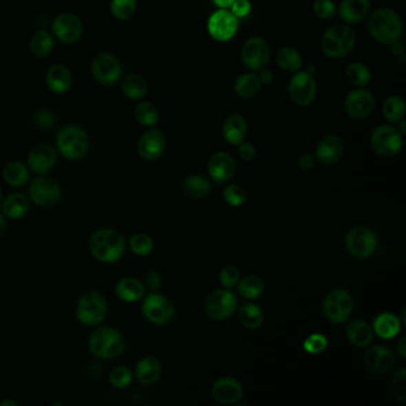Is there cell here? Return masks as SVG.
<instances>
[{"label":"cell","instance_id":"1","mask_svg":"<svg viewBox=\"0 0 406 406\" xmlns=\"http://www.w3.org/2000/svg\"><path fill=\"white\" fill-rule=\"evenodd\" d=\"M91 255L103 264H115L123 257L125 253V239L112 229H99L94 231L89 239Z\"/></svg>","mask_w":406,"mask_h":406},{"label":"cell","instance_id":"2","mask_svg":"<svg viewBox=\"0 0 406 406\" xmlns=\"http://www.w3.org/2000/svg\"><path fill=\"white\" fill-rule=\"evenodd\" d=\"M367 29L373 40L381 45H389L393 41L400 40L402 18L392 9L381 8L370 16Z\"/></svg>","mask_w":406,"mask_h":406},{"label":"cell","instance_id":"3","mask_svg":"<svg viewBox=\"0 0 406 406\" xmlns=\"http://www.w3.org/2000/svg\"><path fill=\"white\" fill-rule=\"evenodd\" d=\"M356 32L347 24L328 28L321 37V49L328 58H342L353 52L356 45Z\"/></svg>","mask_w":406,"mask_h":406},{"label":"cell","instance_id":"4","mask_svg":"<svg viewBox=\"0 0 406 406\" xmlns=\"http://www.w3.org/2000/svg\"><path fill=\"white\" fill-rule=\"evenodd\" d=\"M127 341L117 329L110 327L98 328L89 340V352L99 359H115L124 353Z\"/></svg>","mask_w":406,"mask_h":406},{"label":"cell","instance_id":"5","mask_svg":"<svg viewBox=\"0 0 406 406\" xmlns=\"http://www.w3.org/2000/svg\"><path fill=\"white\" fill-rule=\"evenodd\" d=\"M56 148L65 159L71 161L84 159L89 153V135L78 125H66L56 136Z\"/></svg>","mask_w":406,"mask_h":406},{"label":"cell","instance_id":"6","mask_svg":"<svg viewBox=\"0 0 406 406\" xmlns=\"http://www.w3.org/2000/svg\"><path fill=\"white\" fill-rule=\"evenodd\" d=\"M109 305L100 292H85L76 305V318L84 325H98L105 319Z\"/></svg>","mask_w":406,"mask_h":406},{"label":"cell","instance_id":"7","mask_svg":"<svg viewBox=\"0 0 406 406\" xmlns=\"http://www.w3.org/2000/svg\"><path fill=\"white\" fill-rule=\"evenodd\" d=\"M288 96L298 106H309L317 96V81L308 71H298L288 83Z\"/></svg>","mask_w":406,"mask_h":406},{"label":"cell","instance_id":"8","mask_svg":"<svg viewBox=\"0 0 406 406\" xmlns=\"http://www.w3.org/2000/svg\"><path fill=\"white\" fill-rule=\"evenodd\" d=\"M93 79L104 86H111L120 81L123 76V66L115 55L102 53L93 58L91 63Z\"/></svg>","mask_w":406,"mask_h":406},{"label":"cell","instance_id":"9","mask_svg":"<svg viewBox=\"0 0 406 406\" xmlns=\"http://www.w3.org/2000/svg\"><path fill=\"white\" fill-rule=\"evenodd\" d=\"M270 58L268 42L260 36H253L243 43L241 49V60L250 71L259 72L267 66Z\"/></svg>","mask_w":406,"mask_h":406},{"label":"cell","instance_id":"10","mask_svg":"<svg viewBox=\"0 0 406 406\" xmlns=\"http://www.w3.org/2000/svg\"><path fill=\"white\" fill-rule=\"evenodd\" d=\"M30 199L41 208H53L61 200V186L53 178L39 177L31 181Z\"/></svg>","mask_w":406,"mask_h":406},{"label":"cell","instance_id":"11","mask_svg":"<svg viewBox=\"0 0 406 406\" xmlns=\"http://www.w3.org/2000/svg\"><path fill=\"white\" fill-rule=\"evenodd\" d=\"M142 314L148 322L153 323L155 325H164L174 318L175 309L167 297L153 293L143 301Z\"/></svg>","mask_w":406,"mask_h":406},{"label":"cell","instance_id":"12","mask_svg":"<svg viewBox=\"0 0 406 406\" xmlns=\"http://www.w3.org/2000/svg\"><path fill=\"white\" fill-rule=\"evenodd\" d=\"M371 146L380 156H394L402 151V135L391 125H381L372 133Z\"/></svg>","mask_w":406,"mask_h":406},{"label":"cell","instance_id":"13","mask_svg":"<svg viewBox=\"0 0 406 406\" xmlns=\"http://www.w3.org/2000/svg\"><path fill=\"white\" fill-rule=\"evenodd\" d=\"M345 246L352 255L365 259L376 252L378 239L371 229L358 226L349 231L345 239Z\"/></svg>","mask_w":406,"mask_h":406},{"label":"cell","instance_id":"14","mask_svg":"<svg viewBox=\"0 0 406 406\" xmlns=\"http://www.w3.org/2000/svg\"><path fill=\"white\" fill-rule=\"evenodd\" d=\"M353 298L345 290H335L328 295L323 310L328 319L332 323H342L352 314Z\"/></svg>","mask_w":406,"mask_h":406},{"label":"cell","instance_id":"15","mask_svg":"<svg viewBox=\"0 0 406 406\" xmlns=\"http://www.w3.org/2000/svg\"><path fill=\"white\" fill-rule=\"evenodd\" d=\"M237 308V299L233 292L218 290L209 295L205 301V311L215 321L229 318Z\"/></svg>","mask_w":406,"mask_h":406},{"label":"cell","instance_id":"16","mask_svg":"<svg viewBox=\"0 0 406 406\" xmlns=\"http://www.w3.org/2000/svg\"><path fill=\"white\" fill-rule=\"evenodd\" d=\"M376 107V98L368 89H354L345 100V114L354 120H365Z\"/></svg>","mask_w":406,"mask_h":406},{"label":"cell","instance_id":"17","mask_svg":"<svg viewBox=\"0 0 406 406\" xmlns=\"http://www.w3.org/2000/svg\"><path fill=\"white\" fill-rule=\"evenodd\" d=\"M237 18L231 14V11H226V9L218 10L209 18V34L212 39L221 42L231 40L237 31Z\"/></svg>","mask_w":406,"mask_h":406},{"label":"cell","instance_id":"18","mask_svg":"<svg viewBox=\"0 0 406 406\" xmlns=\"http://www.w3.org/2000/svg\"><path fill=\"white\" fill-rule=\"evenodd\" d=\"M53 32L62 43L73 45L81 39L84 27L80 18L73 14H61L54 19Z\"/></svg>","mask_w":406,"mask_h":406},{"label":"cell","instance_id":"19","mask_svg":"<svg viewBox=\"0 0 406 406\" xmlns=\"http://www.w3.org/2000/svg\"><path fill=\"white\" fill-rule=\"evenodd\" d=\"M58 161V153L47 143L36 145L28 155V166L30 171L43 175L50 172Z\"/></svg>","mask_w":406,"mask_h":406},{"label":"cell","instance_id":"20","mask_svg":"<svg viewBox=\"0 0 406 406\" xmlns=\"http://www.w3.org/2000/svg\"><path fill=\"white\" fill-rule=\"evenodd\" d=\"M166 149V137L158 129H151L142 135L137 143V151L142 159L155 161L160 159Z\"/></svg>","mask_w":406,"mask_h":406},{"label":"cell","instance_id":"21","mask_svg":"<svg viewBox=\"0 0 406 406\" xmlns=\"http://www.w3.org/2000/svg\"><path fill=\"white\" fill-rule=\"evenodd\" d=\"M367 368L374 373H386L394 365V354L384 345H376L368 349L363 355Z\"/></svg>","mask_w":406,"mask_h":406},{"label":"cell","instance_id":"22","mask_svg":"<svg viewBox=\"0 0 406 406\" xmlns=\"http://www.w3.org/2000/svg\"><path fill=\"white\" fill-rule=\"evenodd\" d=\"M45 84L52 92L63 94L71 89L73 76L68 67L56 63L49 68L45 74Z\"/></svg>","mask_w":406,"mask_h":406},{"label":"cell","instance_id":"23","mask_svg":"<svg viewBox=\"0 0 406 406\" xmlns=\"http://www.w3.org/2000/svg\"><path fill=\"white\" fill-rule=\"evenodd\" d=\"M209 174L217 182H228L234 177L235 161L228 153H217L212 155L208 164Z\"/></svg>","mask_w":406,"mask_h":406},{"label":"cell","instance_id":"24","mask_svg":"<svg viewBox=\"0 0 406 406\" xmlns=\"http://www.w3.org/2000/svg\"><path fill=\"white\" fill-rule=\"evenodd\" d=\"M345 151V143L340 137L329 135L321 140L316 148V158L325 164H336Z\"/></svg>","mask_w":406,"mask_h":406},{"label":"cell","instance_id":"25","mask_svg":"<svg viewBox=\"0 0 406 406\" xmlns=\"http://www.w3.org/2000/svg\"><path fill=\"white\" fill-rule=\"evenodd\" d=\"M242 386L237 380L222 378L212 386V396L217 402L223 404L236 403L242 397Z\"/></svg>","mask_w":406,"mask_h":406},{"label":"cell","instance_id":"26","mask_svg":"<svg viewBox=\"0 0 406 406\" xmlns=\"http://www.w3.org/2000/svg\"><path fill=\"white\" fill-rule=\"evenodd\" d=\"M222 133L228 143L233 145V146H239L242 142H244V138L247 137V120H244V117L239 114L228 116L223 123Z\"/></svg>","mask_w":406,"mask_h":406},{"label":"cell","instance_id":"27","mask_svg":"<svg viewBox=\"0 0 406 406\" xmlns=\"http://www.w3.org/2000/svg\"><path fill=\"white\" fill-rule=\"evenodd\" d=\"M371 11L370 0H342L340 17L345 24L361 22Z\"/></svg>","mask_w":406,"mask_h":406},{"label":"cell","instance_id":"28","mask_svg":"<svg viewBox=\"0 0 406 406\" xmlns=\"http://www.w3.org/2000/svg\"><path fill=\"white\" fill-rule=\"evenodd\" d=\"M1 211H3V215L10 220L17 221V220L24 218L30 211L29 199L21 193H12L3 200Z\"/></svg>","mask_w":406,"mask_h":406},{"label":"cell","instance_id":"29","mask_svg":"<svg viewBox=\"0 0 406 406\" xmlns=\"http://www.w3.org/2000/svg\"><path fill=\"white\" fill-rule=\"evenodd\" d=\"M115 293L120 301H125V303H135L145 296V286L140 280L127 277V278H122L117 281L115 286Z\"/></svg>","mask_w":406,"mask_h":406},{"label":"cell","instance_id":"30","mask_svg":"<svg viewBox=\"0 0 406 406\" xmlns=\"http://www.w3.org/2000/svg\"><path fill=\"white\" fill-rule=\"evenodd\" d=\"M161 376V363L158 359L147 356L137 363L136 378L143 385L154 384Z\"/></svg>","mask_w":406,"mask_h":406},{"label":"cell","instance_id":"31","mask_svg":"<svg viewBox=\"0 0 406 406\" xmlns=\"http://www.w3.org/2000/svg\"><path fill=\"white\" fill-rule=\"evenodd\" d=\"M275 61L279 68L288 73H296L301 71L303 66V56L297 49L292 47H283L275 55Z\"/></svg>","mask_w":406,"mask_h":406},{"label":"cell","instance_id":"32","mask_svg":"<svg viewBox=\"0 0 406 406\" xmlns=\"http://www.w3.org/2000/svg\"><path fill=\"white\" fill-rule=\"evenodd\" d=\"M347 339L358 347H366L373 340V330L363 321H353L347 327Z\"/></svg>","mask_w":406,"mask_h":406},{"label":"cell","instance_id":"33","mask_svg":"<svg viewBox=\"0 0 406 406\" xmlns=\"http://www.w3.org/2000/svg\"><path fill=\"white\" fill-rule=\"evenodd\" d=\"M261 85L262 83L259 79V76L254 73H246L235 80L234 91L239 98L249 99V98L255 97L259 93Z\"/></svg>","mask_w":406,"mask_h":406},{"label":"cell","instance_id":"34","mask_svg":"<svg viewBox=\"0 0 406 406\" xmlns=\"http://www.w3.org/2000/svg\"><path fill=\"white\" fill-rule=\"evenodd\" d=\"M122 92L130 100H141L148 93V84L142 76L131 74L122 81Z\"/></svg>","mask_w":406,"mask_h":406},{"label":"cell","instance_id":"35","mask_svg":"<svg viewBox=\"0 0 406 406\" xmlns=\"http://www.w3.org/2000/svg\"><path fill=\"white\" fill-rule=\"evenodd\" d=\"M55 47L54 37L49 31L40 30L31 37L29 48L31 53L37 58H45L49 54H52Z\"/></svg>","mask_w":406,"mask_h":406},{"label":"cell","instance_id":"36","mask_svg":"<svg viewBox=\"0 0 406 406\" xmlns=\"http://www.w3.org/2000/svg\"><path fill=\"white\" fill-rule=\"evenodd\" d=\"M3 179L9 186L21 187V186L25 185L29 180V169L27 166H24L21 162L12 161V162L5 164L4 169H3Z\"/></svg>","mask_w":406,"mask_h":406},{"label":"cell","instance_id":"37","mask_svg":"<svg viewBox=\"0 0 406 406\" xmlns=\"http://www.w3.org/2000/svg\"><path fill=\"white\" fill-rule=\"evenodd\" d=\"M373 328H374L376 335L384 340H389L398 335L399 329H400V323L396 316L391 314H383L376 318Z\"/></svg>","mask_w":406,"mask_h":406},{"label":"cell","instance_id":"38","mask_svg":"<svg viewBox=\"0 0 406 406\" xmlns=\"http://www.w3.org/2000/svg\"><path fill=\"white\" fill-rule=\"evenodd\" d=\"M182 190L189 198L202 199L205 198L210 193L211 185L202 175H190L184 180Z\"/></svg>","mask_w":406,"mask_h":406},{"label":"cell","instance_id":"39","mask_svg":"<svg viewBox=\"0 0 406 406\" xmlns=\"http://www.w3.org/2000/svg\"><path fill=\"white\" fill-rule=\"evenodd\" d=\"M405 102L399 96H389L383 104V115L389 123H398L405 116Z\"/></svg>","mask_w":406,"mask_h":406},{"label":"cell","instance_id":"40","mask_svg":"<svg viewBox=\"0 0 406 406\" xmlns=\"http://www.w3.org/2000/svg\"><path fill=\"white\" fill-rule=\"evenodd\" d=\"M239 322L249 330H255L264 322V314L260 308L253 303L243 305L239 314Z\"/></svg>","mask_w":406,"mask_h":406},{"label":"cell","instance_id":"41","mask_svg":"<svg viewBox=\"0 0 406 406\" xmlns=\"http://www.w3.org/2000/svg\"><path fill=\"white\" fill-rule=\"evenodd\" d=\"M133 115L137 122L143 127H154L159 120V110L151 102H142L135 107Z\"/></svg>","mask_w":406,"mask_h":406},{"label":"cell","instance_id":"42","mask_svg":"<svg viewBox=\"0 0 406 406\" xmlns=\"http://www.w3.org/2000/svg\"><path fill=\"white\" fill-rule=\"evenodd\" d=\"M345 76H347V79L356 87H365L371 83V71L368 70L366 65H363L361 62L350 63L347 67Z\"/></svg>","mask_w":406,"mask_h":406},{"label":"cell","instance_id":"43","mask_svg":"<svg viewBox=\"0 0 406 406\" xmlns=\"http://www.w3.org/2000/svg\"><path fill=\"white\" fill-rule=\"evenodd\" d=\"M239 292L241 296L247 299H256L264 295L265 283L262 279L256 275H249L242 279L239 285Z\"/></svg>","mask_w":406,"mask_h":406},{"label":"cell","instance_id":"44","mask_svg":"<svg viewBox=\"0 0 406 406\" xmlns=\"http://www.w3.org/2000/svg\"><path fill=\"white\" fill-rule=\"evenodd\" d=\"M136 9L137 0H111V14L120 21H127L133 17Z\"/></svg>","mask_w":406,"mask_h":406},{"label":"cell","instance_id":"45","mask_svg":"<svg viewBox=\"0 0 406 406\" xmlns=\"http://www.w3.org/2000/svg\"><path fill=\"white\" fill-rule=\"evenodd\" d=\"M110 383L116 389H125L133 381V372L127 366H117L110 372Z\"/></svg>","mask_w":406,"mask_h":406},{"label":"cell","instance_id":"46","mask_svg":"<svg viewBox=\"0 0 406 406\" xmlns=\"http://www.w3.org/2000/svg\"><path fill=\"white\" fill-rule=\"evenodd\" d=\"M130 248L135 255L148 256L154 249V242L148 235L136 234L130 239Z\"/></svg>","mask_w":406,"mask_h":406},{"label":"cell","instance_id":"47","mask_svg":"<svg viewBox=\"0 0 406 406\" xmlns=\"http://www.w3.org/2000/svg\"><path fill=\"white\" fill-rule=\"evenodd\" d=\"M223 197L230 206H241L246 199H247V191L243 189L242 186L230 185L223 192Z\"/></svg>","mask_w":406,"mask_h":406},{"label":"cell","instance_id":"48","mask_svg":"<svg viewBox=\"0 0 406 406\" xmlns=\"http://www.w3.org/2000/svg\"><path fill=\"white\" fill-rule=\"evenodd\" d=\"M406 371L405 368H400L399 371L394 373L392 381H391V389H392L393 396L398 399L399 402L404 403L406 400Z\"/></svg>","mask_w":406,"mask_h":406},{"label":"cell","instance_id":"49","mask_svg":"<svg viewBox=\"0 0 406 406\" xmlns=\"http://www.w3.org/2000/svg\"><path fill=\"white\" fill-rule=\"evenodd\" d=\"M56 118L53 112L48 110H39L32 116V123L40 130H49L53 128Z\"/></svg>","mask_w":406,"mask_h":406},{"label":"cell","instance_id":"50","mask_svg":"<svg viewBox=\"0 0 406 406\" xmlns=\"http://www.w3.org/2000/svg\"><path fill=\"white\" fill-rule=\"evenodd\" d=\"M312 10L321 19H330L336 14V6L332 0H314Z\"/></svg>","mask_w":406,"mask_h":406},{"label":"cell","instance_id":"51","mask_svg":"<svg viewBox=\"0 0 406 406\" xmlns=\"http://www.w3.org/2000/svg\"><path fill=\"white\" fill-rule=\"evenodd\" d=\"M328 341L325 336L321 334H314L309 336L304 342V349L310 354L322 353L324 349L327 348Z\"/></svg>","mask_w":406,"mask_h":406},{"label":"cell","instance_id":"52","mask_svg":"<svg viewBox=\"0 0 406 406\" xmlns=\"http://www.w3.org/2000/svg\"><path fill=\"white\" fill-rule=\"evenodd\" d=\"M222 285L226 288H231L239 281V270L235 266H226L220 274Z\"/></svg>","mask_w":406,"mask_h":406},{"label":"cell","instance_id":"53","mask_svg":"<svg viewBox=\"0 0 406 406\" xmlns=\"http://www.w3.org/2000/svg\"><path fill=\"white\" fill-rule=\"evenodd\" d=\"M252 9L249 0H235L231 5V14L236 18L246 17Z\"/></svg>","mask_w":406,"mask_h":406},{"label":"cell","instance_id":"54","mask_svg":"<svg viewBox=\"0 0 406 406\" xmlns=\"http://www.w3.org/2000/svg\"><path fill=\"white\" fill-rule=\"evenodd\" d=\"M145 281H146L147 286L149 287L151 291H156V290H159L160 287H161L162 278H161V275L158 272L149 270L145 275Z\"/></svg>","mask_w":406,"mask_h":406},{"label":"cell","instance_id":"55","mask_svg":"<svg viewBox=\"0 0 406 406\" xmlns=\"http://www.w3.org/2000/svg\"><path fill=\"white\" fill-rule=\"evenodd\" d=\"M239 158H241L243 161H252V160L255 158V147L253 146V145H250V143H246V142H242V143L239 145Z\"/></svg>","mask_w":406,"mask_h":406},{"label":"cell","instance_id":"56","mask_svg":"<svg viewBox=\"0 0 406 406\" xmlns=\"http://www.w3.org/2000/svg\"><path fill=\"white\" fill-rule=\"evenodd\" d=\"M314 164H316V160H314V155L308 154V153L301 155V158L298 159V166L303 171L312 169L314 167Z\"/></svg>","mask_w":406,"mask_h":406},{"label":"cell","instance_id":"57","mask_svg":"<svg viewBox=\"0 0 406 406\" xmlns=\"http://www.w3.org/2000/svg\"><path fill=\"white\" fill-rule=\"evenodd\" d=\"M257 76H259L261 83H264V84H272L274 81L273 72L270 71V68H266V67L261 68Z\"/></svg>","mask_w":406,"mask_h":406},{"label":"cell","instance_id":"58","mask_svg":"<svg viewBox=\"0 0 406 406\" xmlns=\"http://www.w3.org/2000/svg\"><path fill=\"white\" fill-rule=\"evenodd\" d=\"M389 48H391V53L394 55V56H400L404 54V47H403L402 42L400 41H393L389 43Z\"/></svg>","mask_w":406,"mask_h":406},{"label":"cell","instance_id":"59","mask_svg":"<svg viewBox=\"0 0 406 406\" xmlns=\"http://www.w3.org/2000/svg\"><path fill=\"white\" fill-rule=\"evenodd\" d=\"M212 1H213V4L221 9H228V8H231L235 0H212Z\"/></svg>","mask_w":406,"mask_h":406},{"label":"cell","instance_id":"60","mask_svg":"<svg viewBox=\"0 0 406 406\" xmlns=\"http://www.w3.org/2000/svg\"><path fill=\"white\" fill-rule=\"evenodd\" d=\"M397 348H398V353L400 354V356H402L403 359H405V356H406L405 337H403L402 340H400V342H399V343H398Z\"/></svg>","mask_w":406,"mask_h":406},{"label":"cell","instance_id":"61","mask_svg":"<svg viewBox=\"0 0 406 406\" xmlns=\"http://www.w3.org/2000/svg\"><path fill=\"white\" fill-rule=\"evenodd\" d=\"M5 231H6V221H5L4 215L0 213V237H3Z\"/></svg>","mask_w":406,"mask_h":406},{"label":"cell","instance_id":"62","mask_svg":"<svg viewBox=\"0 0 406 406\" xmlns=\"http://www.w3.org/2000/svg\"><path fill=\"white\" fill-rule=\"evenodd\" d=\"M398 124H399L397 128L398 133H400L403 136V135L406 133V122L404 120V118H403L402 120L398 122Z\"/></svg>","mask_w":406,"mask_h":406},{"label":"cell","instance_id":"63","mask_svg":"<svg viewBox=\"0 0 406 406\" xmlns=\"http://www.w3.org/2000/svg\"><path fill=\"white\" fill-rule=\"evenodd\" d=\"M0 405H1V406H16V405H17V403L12 402V400H3V402H0Z\"/></svg>","mask_w":406,"mask_h":406},{"label":"cell","instance_id":"64","mask_svg":"<svg viewBox=\"0 0 406 406\" xmlns=\"http://www.w3.org/2000/svg\"><path fill=\"white\" fill-rule=\"evenodd\" d=\"M3 200H4V192H3L1 187H0V205L3 203Z\"/></svg>","mask_w":406,"mask_h":406}]
</instances>
